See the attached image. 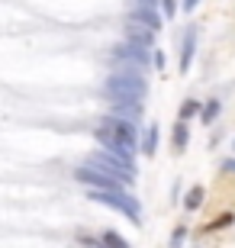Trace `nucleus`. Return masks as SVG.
Listing matches in <instances>:
<instances>
[{
    "label": "nucleus",
    "mask_w": 235,
    "mask_h": 248,
    "mask_svg": "<svg viewBox=\"0 0 235 248\" xmlns=\"http://www.w3.org/2000/svg\"><path fill=\"white\" fill-rule=\"evenodd\" d=\"M226 171H235V161H226Z\"/></svg>",
    "instance_id": "20"
},
{
    "label": "nucleus",
    "mask_w": 235,
    "mask_h": 248,
    "mask_svg": "<svg viewBox=\"0 0 235 248\" xmlns=\"http://www.w3.org/2000/svg\"><path fill=\"white\" fill-rule=\"evenodd\" d=\"M161 3H164V13H168V16H171L174 10H177V0H161Z\"/></svg>",
    "instance_id": "16"
},
{
    "label": "nucleus",
    "mask_w": 235,
    "mask_h": 248,
    "mask_svg": "<svg viewBox=\"0 0 235 248\" xmlns=\"http://www.w3.org/2000/svg\"><path fill=\"white\" fill-rule=\"evenodd\" d=\"M184 232H187V229H177V232H174V239H171L174 245H181V242H184Z\"/></svg>",
    "instance_id": "17"
},
{
    "label": "nucleus",
    "mask_w": 235,
    "mask_h": 248,
    "mask_svg": "<svg viewBox=\"0 0 235 248\" xmlns=\"http://www.w3.org/2000/svg\"><path fill=\"white\" fill-rule=\"evenodd\" d=\"M200 113V103L197 100H184L181 103V120H190V116H197Z\"/></svg>",
    "instance_id": "14"
},
{
    "label": "nucleus",
    "mask_w": 235,
    "mask_h": 248,
    "mask_svg": "<svg viewBox=\"0 0 235 248\" xmlns=\"http://www.w3.org/2000/svg\"><path fill=\"white\" fill-rule=\"evenodd\" d=\"M91 200L94 203H103V206H113V210H119L123 216H129V219L142 222V213H139V200H132V197H126L123 193V187L119 190H91Z\"/></svg>",
    "instance_id": "4"
},
{
    "label": "nucleus",
    "mask_w": 235,
    "mask_h": 248,
    "mask_svg": "<svg viewBox=\"0 0 235 248\" xmlns=\"http://www.w3.org/2000/svg\"><path fill=\"white\" fill-rule=\"evenodd\" d=\"M103 245H116V248H123L126 242L119 239V235H103Z\"/></svg>",
    "instance_id": "15"
},
{
    "label": "nucleus",
    "mask_w": 235,
    "mask_h": 248,
    "mask_svg": "<svg viewBox=\"0 0 235 248\" xmlns=\"http://www.w3.org/2000/svg\"><path fill=\"white\" fill-rule=\"evenodd\" d=\"M197 3H200V0H184V10H193Z\"/></svg>",
    "instance_id": "18"
},
{
    "label": "nucleus",
    "mask_w": 235,
    "mask_h": 248,
    "mask_svg": "<svg viewBox=\"0 0 235 248\" xmlns=\"http://www.w3.org/2000/svg\"><path fill=\"white\" fill-rule=\"evenodd\" d=\"M193 48H197V32L187 29V32H184V42H181V71L190 68V62H193Z\"/></svg>",
    "instance_id": "9"
},
{
    "label": "nucleus",
    "mask_w": 235,
    "mask_h": 248,
    "mask_svg": "<svg viewBox=\"0 0 235 248\" xmlns=\"http://www.w3.org/2000/svg\"><path fill=\"white\" fill-rule=\"evenodd\" d=\"M216 116H219V100H209L206 107H200V120L206 123V126H209L213 120H216Z\"/></svg>",
    "instance_id": "13"
},
{
    "label": "nucleus",
    "mask_w": 235,
    "mask_h": 248,
    "mask_svg": "<svg viewBox=\"0 0 235 248\" xmlns=\"http://www.w3.org/2000/svg\"><path fill=\"white\" fill-rule=\"evenodd\" d=\"M113 116H123V120L139 123V120H142V103H139V100H116V110H113Z\"/></svg>",
    "instance_id": "8"
},
{
    "label": "nucleus",
    "mask_w": 235,
    "mask_h": 248,
    "mask_svg": "<svg viewBox=\"0 0 235 248\" xmlns=\"http://www.w3.org/2000/svg\"><path fill=\"white\" fill-rule=\"evenodd\" d=\"M107 93L113 100H142L145 93H148V84L139 71H116L107 78Z\"/></svg>",
    "instance_id": "2"
},
{
    "label": "nucleus",
    "mask_w": 235,
    "mask_h": 248,
    "mask_svg": "<svg viewBox=\"0 0 235 248\" xmlns=\"http://www.w3.org/2000/svg\"><path fill=\"white\" fill-rule=\"evenodd\" d=\"M129 19H139V23H145L148 29H161V16H158V10L148 7V3H139V7H132Z\"/></svg>",
    "instance_id": "6"
},
{
    "label": "nucleus",
    "mask_w": 235,
    "mask_h": 248,
    "mask_svg": "<svg viewBox=\"0 0 235 248\" xmlns=\"http://www.w3.org/2000/svg\"><path fill=\"white\" fill-rule=\"evenodd\" d=\"M139 3H148V7H158V0H139Z\"/></svg>",
    "instance_id": "19"
},
{
    "label": "nucleus",
    "mask_w": 235,
    "mask_h": 248,
    "mask_svg": "<svg viewBox=\"0 0 235 248\" xmlns=\"http://www.w3.org/2000/svg\"><path fill=\"white\" fill-rule=\"evenodd\" d=\"M187 139H190V132H187V120H181L177 126H174V148H177V152H184V148H187Z\"/></svg>",
    "instance_id": "11"
},
{
    "label": "nucleus",
    "mask_w": 235,
    "mask_h": 248,
    "mask_svg": "<svg viewBox=\"0 0 235 248\" xmlns=\"http://www.w3.org/2000/svg\"><path fill=\"white\" fill-rule=\"evenodd\" d=\"M155 152H158V126H148L142 142V155H155Z\"/></svg>",
    "instance_id": "10"
},
{
    "label": "nucleus",
    "mask_w": 235,
    "mask_h": 248,
    "mask_svg": "<svg viewBox=\"0 0 235 248\" xmlns=\"http://www.w3.org/2000/svg\"><path fill=\"white\" fill-rule=\"evenodd\" d=\"M203 197H206V190H203V187H193V190L187 193V200H184V206H187V210H200V203H203Z\"/></svg>",
    "instance_id": "12"
},
{
    "label": "nucleus",
    "mask_w": 235,
    "mask_h": 248,
    "mask_svg": "<svg viewBox=\"0 0 235 248\" xmlns=\"http://www.w3.org/2000/svg\"><path fill=\"white\" fill-rule=\"evenodd\" d=\"M152 46H142V42H132V39H126L123 46L113 48V62H129V64H136V68H142V64L152 62Z\"/></svg>",
    "instance_id": "5"
},
{
    "label": "nucleus",
    "mask_w": 235,
    "mask_h": 248,
    "mask_svg": "<svg viewBox=\"0 0 235 248\" xmlns=\"http://www.w3.org/2000/svg\"><path fill=\"white\" fill-rule=\"evenodd\" d=\"M74 177H78L81 184H87L91 190H119V187L126 184L119 174H113V171H107V168H100V165H91V161L84 168H78Z\"/></svg>",
    "instance_id": "3"
},
{
    "label": "nucleus",
    "mask_w": 235,
    "mask_h": 248,
    "mask_svg": "<svg viewBox=\"0 0 235 248\" xmlns=\"http://www.w3.org/2000/svg\"><path fill=\"white\" fill-rule=\"evenodd\" d=\"M94 136L107 148H123V152H136V123L123 120V116H107L94 129Z\"/></svg>",
    "instance_id": "1"
},
{
    "label": "nucleus",
    "mask_w": 235,
    "mask_h": 248,
    "mask_svg": "<svg viewBox=\"0 0 235 248\" xmlns=\"http://www.w3.org/2000/svg\"><path fill=\"white\" fill-rule=\"evenodd\" d=\"M152 36H155V29H148L145 23H139V19H129L126 39H132V42H142V46H152Z\"/></svg>",
    "instance_id": "7"
}]
</instances>
